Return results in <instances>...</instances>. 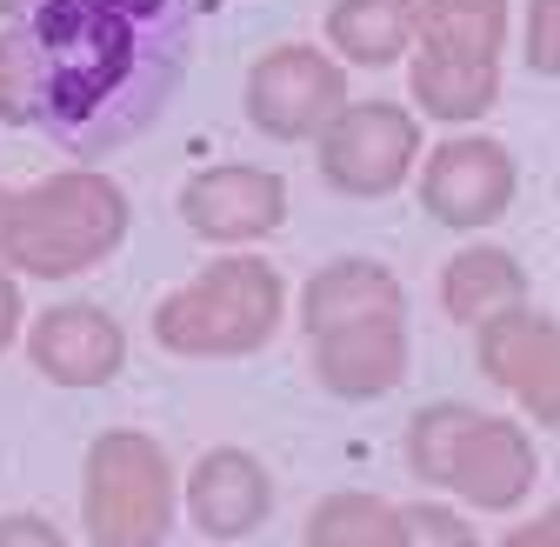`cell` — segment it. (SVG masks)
Listing matches in <instances>:
<instances>
[{
  "mask_svg": "<svg viewBox=\"0 0 560 547\" xmlns=\"http://www.w3.org/2000/svg\"><path fill=\"white\" fill-rule=\"evenodd\" d=\"M194 60V0H21L0 27V120L101 161L140 141Z\"/></svg>",
  "mask_w": 560,
  "mask_h": 547,
  "instance_id": "cell-1",
  "label": "cell"
},
{
  "mask_svg": "<svg viewBox=\"0 0 560 547\" xmlns=\"http://www.w3.org/2000/svg\"><path fill=\"white\" fill-rule=\"evenodd\" d=\"M314 381L340 400H381L407 381V294L381 260H334L301 294Z\"/></svg>",
  "mask_w": 560,
  "mask_h": 547,
  "instance_id": "cell-2",
  "label": "cell"
},
{
  "mask_svg": "<svg viewBox=\"0 0 560 547\" xmlns=\"http://www.w3.org/2000/svg\"><path fill=\"white\" fill-rule=\"evenodd\" d=\"M120 241H127V187L101 167L47 174L27 194H8V214H0V260L34 274V281L88 274Z\"/></svg>",
  "mask_w": 560,
  "mask_h": 547,
  "instance_id": "cell-3",
  "label": "cell"
},
{
  "mask_svg": "<svg viewBox=\"0 0 560 547\" xmlns=\"http://www.w3.org/2000/svg\"><path fill=\"white\" fill-rule=\"evenodd\" d=\"M407 467L413 481L447 488L480 514H508L534 494L540 461L521 421L480 415L467 400H434L407 421Z\"/></svg>",
  "mask_w": 560,
  "mask_h": 547,
  "instance_id": "cell-4",
  "label": "cell"
},
{
  "mask_svg": "<svg viewBox=\"0 0 560 547\" xmlns=\"http://www.w3.org/2000/svg\"><path fill=\"white\" fill-rule=\"evenodd\" d=\"M280 301L288 288L260 254H228L154 307V340L187 361H241L273 340Z\"/></svg>",
  "mask_w": 560,
  "mask_h": 547,
  "instance_id": "cell-5",
  "label": "cell"
},
{
  "mask_svg": "<svg viewBox=\"0 0 560 547\" xmlns=\"http://www.w3.org/2000/svg\"><path fill=\"white\" fill-rule=\"evenodd\" d=\"M174 508H180V481L154 434L107 428L88 447L81 521L94 547H161L174 534Z\"/></svg>",
  "mask_w": 560,
  "mask_h": 547,
  "instance_id": "cell-6",
  "label": "cell"
},
{
  "mask_svg": "<svg viewBox=\"0 0 560 547\" xmlns=\"http://www.w3.org/2000/svg\"><path fill=\"white\" fill-rule=\"evenodd\" d=\"M314 141H320L327 187L354 194V200H381L420 161V120L407 107H394V101H340V114L314 133Z\"/></svg>",
  "mask_w": 560,
  "mask_h": 547,
  "instance_id": "cell-7",
  "label": "cell"
},
{
  "mask_svg": "<svg viewBox=\"0 0 560 547\" xmlns=\"http://www.w3.org/2000/svg\"><path fill=\"white\" fill-rule=\"evenodd\" d=\"M340 101H347V74L320 47L288 40L247 67V120L267 141H314L340 114Z\"/></svg>",
  "mask_w": 560,
  "mask_h": 547,
  "instance_id": "cell-8",
  "label": "cell"
},
{
  "mask_svg": "<svg viewBox=\"0 0 560 547\" xmlns=\"http://www.w3.org/2000/svg\"><path fill=\"white\" fill-rule=\"evenodd\" d=\"M474 354H480V374L494 387H508L534 415V428L560 421V334L547 314H534L521 301V307L474 321Z\"/></svg>",
  "mask_w": 560,
  "mask_h": 547,
  "instance_id": "cell-9",
  "label": "cell"
},
{
  "mask_svg": "<svg viewBox=\"0 0 560 547\" xmlns=\"http://www.w3.org/2000/svg\"><path fill=\"white\" fill-rule=\"evenodd\" d=\"M514 200V154L487 133H454L420 167V208L441 228H487Z\"/></svg>",
  "mask_w": 560,
  "mask_h": 547,
  "instance_id": "cell-10",
  "label": "cell"
},
{
  "mask_svg": "<svg viewBox=\"0 0 560 547\" xmlns=\"http://www.w3.org/2000/svg\"><path fill=\"white\" fill-rule=\"evenodd\" d=\"M180 221L200 234V241H228V247H247V241H267L280 221H288V181L273 167H200L187 187H180Z\"/></svg>",
  "mask_w": 560,
  "mask_h": 547,
  "instance_id": "cell-11",
  "label": "cell"
},
{
  "mask_svg": "<svg viewBox=\"0 0 560 547\" xmlns=\"http://www.w3.org/2000/svg\"><path fill=\"white\" fill-rule=\"evenodd\" d=\"M27 354L54 387H101L127 368V327L107 307L67 301V307H47L27 327Z\"/></svg>",
  "mask_w": 560,
  "mask_h": 547,
  "instance_id": "cell-12",
  "label": "cell"
},
{
  "mask_svg": "<svg viewBox=\"0 0 560 547\" xmlns=\"http://www.w3.org/2000/svg\"><path fill=\"white\" fill-rule=\"evenodd\" d=\"M180 501L207 540H247L273 514V474L247 447H214L194 461V474L180 481Z\"/></svg>",
  "mask_w": 560,
  "mask_h": 547,
  "instance_id": "cell-13",
  "label": "cell"
},
{
  "mask_svg": "<svg viewBox=\"0 0 560 547\" xmlns=\"http://www.w3.org/2000/svg\"><path fill=\"white\" fill-rule=\"evenodd\" d=\"M521 301H527V274L508 247H460L441 267V307L467 327L501 314V307H521Z\"/></svg>",
  "mask_w": 560,
  "mask_h": 547,
  "instance_id": "cell-14",
  "label": "cell"
},
{
  "mask_svg": "<svg viewBox=\"0 0 560 547\" xmlns=\"http://www.w3.org/2000/svg\"><path fill=\"white\" fill-rule=\"evenodd\" d=\"M508 0H413V47L454 60H501Z\"/></svg>",
  "mask_w": 560,
  "mask_h": 547,
  "instance_id": "cell-15",
  "label": "cell"
},
{
  "mask_svg": "<svg viewBox=\"0 0 560 547\" xmlns=\"http://www.w3.org/2000/svg\"><path fill=\"white\" fill-rule=\"evenodd\" d=\"M407 81H413V101L434 120H480L501 94V60H454V54L413 47Z\"/></svg>",
  "mask_w": 560,
  "mask_h": 547,
  "instance_id": "cell-16",
  "label": "cell"
},
{
  "mask_svg": "<svg viewBox=\"0 0 560 547\" xmlns=\"http://www.w3.org/2000/svg\"><path fill=\"white\" fill-rule=\"evenodd\" d=\"M327 40L354 67H394L413 47V0H334Z\"/></svg>",
  "mask_w": 560,
  "mask_h": 547,
  "instance_id": "cell-17",
  "label": "cell"
},
{
  "mask_svg": "<svg viewBox=\"0 0 560 547\" xmlns=\"http://www.w3.org/2000/svg\"><path fill=\"white\" fill-rule=\"evenodd\" d=\"M301 547H400V508L381 494H327L307 514Z\"/></svg>",
  "mask_w": 560,
  "mask_h": 547,
  "instance_id": "cell-18",
  "label": "cell"
},
{
  "mask_svg": "<svg viewBox=\"0 0 560 547\" xmlns=\"http://www.w3.org/2000/svg\"><path fill=\"white\" fill-rule=\"evenodd\" d=\"M400 547H480V534L467 527V514L441 501H413L400 508Z\"/></svg>",
  "mask_w": 560,
  "mask_h": 547,
  "instance_id": "cell-19",
  "label": "cell"
},
{
  "mask_svg": "<svg viewBox=\"0 0 560 547\" xmlns=\"http://www.w3.org/2000/svg\"><path fill=\"white\" fill-rule=\"evenodd\" d=\"M527 60H534L540 81L560 74V0H534V14H527Z\"/></svg>",
  "mask_w": 560,
  "mask_h": 547,
  "instance_id": "cell-20",
  "label": "cell"
},
{
  "mask_svg": "<svg viewBox=\"0 0 560 547\" xmlns=\"http://www.w3.org/2000/svg\"><path fill=\"white\" fill-rule=\"evenodd\" d=\"M0 547H67V534L40 514H0Z\"/></svg>",
  "mask_w": 560,
  "mask_h": 547,
  "instance_id": "cell-21",
  "label": "cell"
},
{
  "mask_svg": "<svg viewBox=\"0 0 560 547\" xmlns=\"http://www.w3.org/2000/svg\"><path fill=\"white\" fill-rule=\"evenodd\" d=\"M501 547H560V514H553V508H540V514H534V521H521Z\"/></svg>",
  "mask_w": 560,
  "mask_h": 547,
  "instance_id": "cell-22",
  "label": "cell"
},
{
  "mask_svg": "<svg viewBox=\"0 0 560 547\" xmlns=\"http://www.w3.org/2000/svg\"><path fill=\"white\" fill-rule=\"evenodd\" d=\"M21 321H27V314H21V288H14V274L0 267V354L14 348V334H21Z\"/></svg>",
  "mask_w": 560,
  "mask_h": 547,
  "instance_id": "cell-23",
  "label": "cell"
},
{
  "mask_svg": "<svg viewBox=\"0 0 560 547\" xmlns=\"http://www.w3.org/2000/svg\"><path fill=\"white\" fill-rule=\"evenodd\" d=\"M14 8H21V0H0V14H14Z\"/></svg>",
  "mask_w": 560,
  "mask_h": 547,
  "instance_id": "cell-24",
  "label": "cell"
},
{
  "mask_svg": "<svg viewBox=\"0 0 560 547\" xmlns=\"http://www.w3.org/2000/svg\"><path fill=\"white\" fill-rule=\"evenodd\" d=\"M0 214H8V194H0Z\"/></svg>",
  "mask_w": 560,
  "mask_h": 547,
  "instance_id": "cell-25",
  "label": "cell"
}]
</instances>
